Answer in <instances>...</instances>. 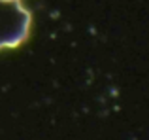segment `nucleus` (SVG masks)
Returning a JSON list of instances; mask_svg holds the SVG:
<instances>
[{"mask_svg":"<svg viewBox=\"0 0 149 140\" xmlns=\"http://www.w3.org/2000/svg\"><path fill=\"white\" fill-rule=\"evenodd\" d=\"M30 13L19 0H0V49L17 48L29 34Z\"/></svg>","mask_w":149,"mask_h":140,"instance_id":"1","label":"nucleus"}]
</instances>
